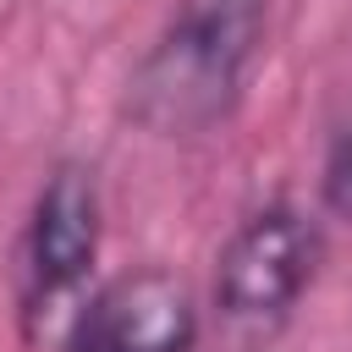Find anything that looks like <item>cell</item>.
Returning a JSON list of instances; mask_svg holds the SVG:
<instances>
[{
	"instance_id": "1",
	"label": "cell",
	"mask_w": 352,
	"mask_h": 352,
	"mask_svg": "<svg viewBox=\"0 0 352 352\" xmlns=\"http://www.w3.org/2000/svg\"><path fill=\"white\" fill-rule=\"evenodd\" d=\"M270 0H176L121 82V121L160 143L220 132L264 55Z\"/></svg>"
},
{
	"instance_id": "2",
	"label": "cell",
	"mask_w": 352,
	"mask_h": 352,
	"mask_svg": "<svg viewBox=\"0 0 352 352\" xmlns=\"http://www.w3.org/2000/svg\"><path fill=\"white\" fill-rule=\"evenodd\" d=\"M324 264V226L297 204H264L231 226L214 253L209 308L231 336H275Z\"/></svg>"
},
{
	"instance_id": "3",
	"label": "cell",
	"mask_w": 352,
	"mask_h": 352,
	"mask_svg": "<svg viewBox=\"0 0 352 352\" xmlns=\"http://www.w3.org/2000/svg\"><path fill=\"white\" fill-rule=\"evenodd\" d=\"M104 242V198L88 160H55L16 236V308L28 324L55 319L94 275Z\"/></svg>"
},
{
	"instance_id": "4",
	"label": "cell",
	"mask_w": 352,
	"mask_h": 352,
	"mask_svg": "<svg viewBox=\"0 0 352 352\" xmlns=\"http://www.w3.org/2000/svg\"><path fill=\"white\" fill-rule=\"evenodd\" d=\"M204 308L192 286L165 264L110 275L72 319L66 352H198Z\"/></svg>"
},
{
	"instance_id": "5",
	"label": "cell",
	"mask_w": 352,
	"mask_h": 352,
	"mask_svg": "<svg viewBox=\"0 0 352 352\" xmlns=\"http://www.w3.org/2000/svg\"><path fill=\"white\" fill-rule=\"evenodd\" d=\"M319 209L341 226H352V104L330 126L324 160H319Z\"/></svg>"
}]
</instances>
